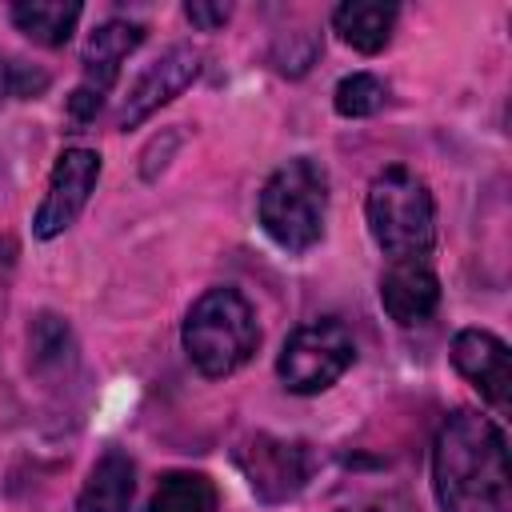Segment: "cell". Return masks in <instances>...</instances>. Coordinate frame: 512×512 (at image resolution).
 <instances>
[{
  "label": "cell",
  "mask_w": 512,
  "mask_h": 512,
  "mask_svg": "<svg viewBox=\"0 0 512 512\" xmlns=\"http://www.w3.org/2000/svg\"><path fill=\"white\" fill-rule=\"evenodd\" d=\"M184 352L204 376H228L260 344L256 312L236 288H208L184 316Z\"/></svg>",
  "instance_id": "3"
},
{
  "label": "cell",
  "mask_w": 512,
  "mask_h": 512,
  "mask_svg": "<svg viewBox=\"0 0 512 512\" xmlns=\"http://www.w3.org/2000/svg\"><path fill=\"white\" fill-rule=\"evenodd\" d=\"M344 512H384V508H376V504H364V508H344Z\"/></svg>",
  "instance_id": "20"
},
{
  "label": "cell",
  "mask_w": 512,
  "mask_h": 512,
  "mask_svg": "<svg viewBox=\"0 0 512 512\" xmlns=\"http://www.w3.org/2000/svg\"><path fill=\"white\" fill-rule=\"evenodd\" d=\"M384 100H388V88H384L372 72H352V76H344V80L336 84V100H332V104H336L340 116L360 120V116L380 112Z\"/></svg>",
  "instance_id": "16"
},
{
  "label": "cell",
  "mask_w": 512,
  "mask_h": 512,
  "mask_svg": "<svg viewBox=\"0 0 512 512\" xmlns=\"http://www.w3.org/2000/svg\"><path fill=\"white\" fill-rule=\"evenodd\" d=\"M364 212H368L372 240L380 244L384 256H392V260H424L432 252L436 204H432L428 184L416 172H408L400 164L376 172V180L368 184Z\"/></svg>",
  "instance_id": "2"
},
{
  "label": "cell",
  "mask_w": 512,
  "mask_h": 512,
  "mask_svg": "<svg viewBox=\"0 0 512 512\" xmlns=\"http://www.w3.org/2000/svg\"><path fill=\"white\" fill-rule=\"evenodd\" d=\"M440 512H512L504 432L480 412H452L432 448Z\"/></svg>",
  "instance_id": "1"
},
{
  "label": "cell",
  "mask_w": 512,
  "mask_h": 512,
  "mask_svg": "<svg viewBox=\"0 0 512 512\" xmlns=\"http://www.w3.org/2000/svg\"><path fill=\"white\" fill-rule=\"evenodd\" d=\"M452 364L456 372L492 404V408H508V344L484 328H464L452 340Z\"/></svg>",
  "instance_id": "9"
},
{
  "label": "cell",
  "mask_w": 512,
  "mask_h": 512,
  "mask_svg": "<svg viewBox=\"0 0 512 512\" xmlns=\"http://www.w3.org/2000/svg\"><path fill=\"white\" fill-rule=\"evenodd\" d=\"M8 16L28 40L60 48L80 20V4L76 0H24V4H12Z\"/></svg>",
  "instance_id": "14"
},
{
  "label": "cell",
  "mask_w": 512,
  "mask_h": 512,
  "mask_svg": "<svg viewBox=\"0 0 512 512\" xmlns=\"http://www.w3.org/2000/svg\"><path fill=\"white\" fill-rule=\"evenodd\" d=\"M48 88V72L32 68L28 60L0 56V100H32Z\"/></svg>",
  "instance_id": "17"
},
{
  "label": "cell",
  "mask_w": 512,
  "mask_h": 512,
  "mask_svg": "<svg viewBox=\"0 0 512 512\" xmlns=\"http://www.w3.org/2000/svg\"><path fill=\"white\" fill-rule=\"evenodd\" d=\"M356 360V344H352V332L340 324V320H312V324H300L288 340H284V352L276 360V372L284 380L288 392L296 396H316L324 388H332Z\"/></svg>",
  "instance_id": "5"
},
{
  "label": "cell",
  "mask_w": 512,
  "mask_h": 512,
  "mask_svg": "<svg viewBox=\"0 0 512 512\" xmlns=\"http://www.w3.org/2000/svg\"><path fill=\"white\" fill-rule=\"evenodd\" d=\"M216 484L200 472H168L152 500L148 512H216Z\"/></svg>",
  "instance_id": "15"
},
{
  "label": "cell",
  "mask_w": 512,
  "mask_h": 512,
  "mask_svg": "<svg viewBox=\"0 0 512 512\" xmlns=\"http://www.w3.org/2000/svg\"><path fill=\"white\" fill-rule=\"evenodd\" d=\"M232 460H236L240 476L248 480V488L256 492V500H264V504L292 500L312 476L308 444L284 440V436H268V432H256V436L240 440L232 448Z\"/></svg>",
  "instance_id": "6"
},
{
  "label": "cell",
  "mask_w": 512,
  "mask_h": 512,
  "mask_svg": "<svg viewBox=\"0 0 512 512\" xmlns=\"http://www.w3.org/2000/svg\"><path fill=\"white\" fill-rule=\"evenodd\" d=\"M332 24L340 32L344 44H352L356 52H380L392 36L396 24V4H380V0H348L332 12Z\"/></svg>",
  "instance_id": "13"
},
{
  "label": "cell",
  "mask_w": 512,
  "mask_h": 512,
  "mask_svg": "<svg viewBox=\"0 0 512 512\" xmlns=\"http://www.w3.org/2000/svg\"><path fill=\"white\" fill-rule=\"evenodd\" d=\"M140 44H144V24H132V20H108V24H100L88 36V44H84V84L80 88L104 100V92L120 76V64Z\"/></svg>",
  "instance_id": "11"
},
{
  "label": "cell",
  "mask_w": 512,
  "mask_h": 512,
  "mask_svg": "<svg viewBox=\"0 0 512 512\" xmlns=\"http://www.w3.org/2000/svg\"><path fill=\"white\" fill-rule=\"evenodd\" d=\"M184 16L200 28V32H216L228 24L232 16V4H184Z\"/></svg>",
  "instance_id": "19"
},
{
  "label": "cell",
  "mask_w": 512,
  "mask_h": 512,
  "mask_svg": "<svg viewBox=\"0 0 512 512\" xmlns=\"http://www.w3.org/2000/svg\"><path fill=\"white\" fill-rule=\"evenodd\" d=\"M324 216L328 176L308 156L280 164L260 188V224L284 252H308L324 236Z\"/></svg>",
  "instance_id": "4"
},
{
  "label": "cell",
  "mask_w": 512,
  "mask_h": 512,
  "mask_svg": "<svg viewBox=\"0 0 512 512\" xmlns=\"http://www.w3.org/2000/svg\"><path fill=\"white\" fill-rule=\"evenodd\" d=\"M100 180V156L92 148H64L56 168H52V180H48V192H44V204L36 208V220H32V232L40 240H52L60 236L88 204L92 188Z\"/></svg>",
  "instance_id": "7"
},
{
  "label": "cell",
  "mask_w": 512,
  "mask_h": 512,
  "mask_svg": "<svg viewBox=\"0 0 512 512\" xmlns=\"http://www.w3.org/2000/svg\"><path fill=\"white\" fill-rule=\"evenodd\" d=\"M380 304L400 324H424L440 304V280L424 260H392L380 276Z\"/></svg>",
  "instance_id": "10"
},
{
  "label": "cell",
  "mask_w": 512,
  "mask_h": 512,
  "mask_svg": "<svg viewBox=\"0 0 512 512\" xmlns=\"http://www.w3.org/2000/svg\"><path fill=\"white\" fill-rule=\"evenodd\" d=\"M196 76H200V52H196L192 44L168 48V52H164L160 60H152V64L140 72V80L128 88V100H124V108H120V128L128 132V128H136V124H144L156 108H164L168 100H176Z\"/></svg>",
  "instance_id": "8"
},
{
  "label": "cell",
  "mask_w": 512,
  "mask_h": 512,
  "mask_svg": "<svg viewBox=\"0 0 512 512\" xmlns=\"http://www.w3.org/2000/svg\"><path fill=\"white\" fill-rule=\"evenodd\" d=\"M132 496H136V468L120 448H112L88 472L76 496V512H128Z\"/></svg>",
  "instance_id": "12"
},
{
  "label": "cell",
  "mask_w": 512,
  "mask_h": 512,
  "mask_svg": "<svg viewBox=\"0 0 512 512\" xmlns=\"http://www.w3.org/2000/svg\"><path fill=\"white\" fill-rule=\"evenodd\" d=\"M32 352H36L40 364H44V360H60V356L68 352V328H64L56 316H40V320L32 324Z\"/></svg>",
  "instance_id": "18"
}]
</instances>
